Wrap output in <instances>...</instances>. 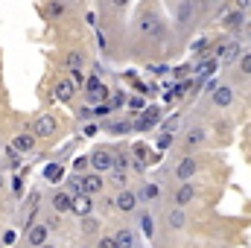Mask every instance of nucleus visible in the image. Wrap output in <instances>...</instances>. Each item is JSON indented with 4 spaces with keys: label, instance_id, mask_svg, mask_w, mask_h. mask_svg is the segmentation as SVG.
<instances>
[{
    "label": "nucleus",
    "instance_id": "obj_1",
    "mask_svg": "<svg viewBox=\"0 0 251 248\" xmlns=\"http://www.w3.org/2000/svg\"><path fill=\"white\" fill-rule=\"evenodd\" d=\"M85 91H88V102H105V99H108V88H105L97 76H91V79L85 82Z\"/></svg>",
    "mask_w": 251,
    "mask_h": 248
},
{
    "label": "nucleus",
    "instance_id": "obj_2",
    "mask_svg": "<svg viewBox=\"0 0 251 248\" xmlns=\"http://www.w3.org/2000/svg\"><path fill=\"white\" fill-rule=\"evenodd\" d=\"M91 167H94L97 173L114 170V155H111L108 149H94V155H91Z\"/></svg>",
    "mask_w": 251,
    "mask_h": 248
},
{
    "label": "nucleus",
    "instance_id": "obj_3",
    "mask_svg": "<svg viewBox=\"0 0 251 248\" xmlns=\"http://www.w3.org/2000/svg\"><path fill=\"white\" fill-rule=\"evenodd\" d=\"M193 18H196V0H181V3H178V12H176V21H178L181 26H190Z\"/></svg>",
    "mask_w": 251,
    "mask_h": 248
},
{
    "label": "nucleus",
    "instance_id": "obj_4",
    "mask_svg": "<svg viewBox=\"0 0 251 248\" xmlns=\"http://www.w3.org/2000/svg\"><path fill=\"white\" fill-rule=\"evenodd\" d=\"M91 210H94V198L88 196V193H79V196H73V213L76 216H91Z\"/></svg>",
    "mask_w": 251,
    "mask_h": 248
},
{
    "label": "nucleus",
    "instance_id": "obj_5",
    "mask_svg": "<svg viewBox=\"0 0 251 248\" xmlns=\"http://www.w3.org/2000/svg\"><path fill=\"white\" fill-rule=\"evenodd\" d=\"M56 117H50V114H44V117H38L35 120V137H50V134H56Z\"/></svg>",
    "mask_w": 251,
    "mask_h": 248
},
{
    "label": "nucleus",
    "instance_id": "obj_6",
    "mask_svg": "<svg viewBox=\"0 0 251 248\" xmlns=\"http://www.w3.org/2000/svg\"><path fill=\"white\" fill-rule=\"evenodd\" d=\"M210 97H213V105H216V108H228V105L234 102V91H231L228 85H219Z\"/></svg>",
    "mask_w": 251,
    "mask_h": 248
},
{
    "label": "nucleus",
    "instance_id": "obj_7",
    "mask_svg": "<svg viewBox=\"0 0 251 248\" xmlns=\"http://www.w3.org/2000/svg\"><path fill=\"white\" fill-rule=\"evenodd\" d=\"M134 207H137V193H131V190H120V193H117V210L131 213Z\"/></svg>",
    "mask_w": 251,
    "mask_h": 248
},
{
    "label": "nucleus",
    "instance_id": "obj_8",
    "mask_svg": "<svg viewBox=\"0 0 251 248\" xmlns=\"http://www.w3.org/2000/svg\"><path fill=\"white\" fill-rule=\"evenodd\" d=\"M196 170H199V164H196V161L187 155V158H181V161H178V167H176V175H178L181 181H190V178L196 175Z\"/></svg>",
    "mask_w": 251,
    "mask_h": 248
},
{
    "label": "nucleus",
    "instance_id": "obj_9",
    "mask_svg": "<svg viewBox=\"0 0 251 248\" xmlns=\"http://www.w3.org/2000/svg\"><path fill=\"white\" fill-rule=\"evenodd\" d=\"M193 198H196V187H193V181H181V187L176 190V204L184 207V204H190Z\"/></svg>",
    "mask_w": 251,
    "mask_h": 248
},
{
    "label": "nucleus",
    "instance_id": "obj_10",
    "mask_svg": "<svg viewBox=\"0 0 251 248\" xmlns=\"http://www.w3.org/2000/svg\"><path fill=\"white\" fill-rule=\"evenodd\" d=\"M47 225H32L29 231H26V240H29V246H35V248H41L44 243H47Z\"/></svg>",
    "mask_w": 251,
    "mask_h": 248
},
{
    "label": "nucleus",
    "instance_id": "obj_11",
    "mask_svg": "<svg viewBox=\"0 0 251 248\" xmlns=\"http://www.w3.org/2000/svg\"><path fill=\"white\" fill-rule=\"evenodd\" d=\"M12 146H15L18 152H32V149H35V134H29V131H21V134L12 140Z\"/></svg>",
    "mask_w": 251,
    "mask_h": 248
},
{
    "label": "nucleus",
    "instance_id": "obj_12",
    "mask_svg": "<svg viewBox=\"0 0 251 248\" xmlns=\"http://www.w3.org/2000/svg\"><path fill=\"white\" fill-rule=\"evenodd\" d=\"M243 24H246V15H243V9H237V12H228V15H225V29H231V32H240V29H243Z\"/></svg>",
    "mask_w": 251,
    "mask_h": 248
},
{
    "label": "nucleus",
    "instance_id": "obj_13",
    "mask_svg": "<svg viewBox=\"0 0 251 248\" xmlns=\"http://www.w3.org/2000/svg\"><path fill=\"white\" fill-rule=\"evenodd\" d=\"M100 190H102V175H100V173H94V175H85V178H82V193L94 196V193H100Z\"/></svg>",
    "mask_w": 251,
    "mask_h": 248
},
{
    "label": "nucleus",
    "instance_id": "obj_14",
    "mask_svg": "<svg viewBox=\"0 0 251 248\" xmlns=\"http://www.w3.org/2000/svg\"><path fill=\"white\" fill-rule=\"evenodd\" d=\"M53 207L59 213H73V196L70 193H56L53 196Z\"/></svg>",
    "mask_w": 251,
    "mask_h": 248
},
{
    "label": "nucleus",
    "instance_id": "obj_15",
    "mask_svg": "<svg viewBox=\"0 0 251 248\" xmlns=\"http://www.w3.org/2000/svg\"><path fill=\"white\" fill-rule=\"evenodd\" d=\"M56 97H59L62 102H70V99L76 97V85H73L70 79H62V82L56 85Z\"/></svg>",
    "mask_w": 251,
    "mask_h": 248
},
{
    "label": "nucleus",
    "instance_id": "obj_16",
    "mask_svg": "<svg viewBox=\"0 0 251 248\" xmlns=\"http://www.w3.org/2000/svg\"><path fill=\"white\" fill-rule=\"evenodd\" d=\"M201 143H204V128H199V125H196V128H190L187 134H184V146H187V149L201 146Z\"/></svg>",
    "mask_w": 251,
    "mask_h": 248
},
{
    "label": "nucleus",
    "instance_id": "obj_17",
    "mask_svg": "<svg viewBox=\"0 0 251 248\" xmlns=\"http://www.w3.org/2000/svg\"><path fill=\"white\" fill-rule=\"evenodd\" d=\"M114 240H117V246H120V248H134V243H137V240H134V234H131L128 228L117 231V234H114Z\"/></svg>",
    "mask_w": 251,
    "mask_h": 248
},
{
    "label": "nucleus",
    "instance_id": "obj_18",
    "mask_svg": "<svg viewBox=\"0 0 251 248\" xmlns=\"http://www.w3.org/2000/svg\"><path fill=\"white\" fill-rule=\"evenodd\" d=\"M170 225H173V228H184V225H187V213H184L181 207H176V210L170 213Z\"/></svg>",
    "mask_w": 251,
    "mask_h": 248
},
{
    "label": "nucleus",
    "instance_id": "obj_19",
    "mask_svg": "<svg viewBox=\"0 0 251 248\" xmlns=\"http://www.w3.org/2000/svg\"><path fill=\"white\" fill-rule=\"evenodd\" d=\"M155 123H158V114H155V111H146V117H140V120L134 123V128L143 131V128H149V125H155Z\"/></svg>",
    "mask_w": 251,
    "mask_h": 248
},
{
    "label": "nucleus",
    "instance_id": "obj_20",
    "mask_svg": "<svg viewBox=\"0 0 251 248\" xmlns=\"http://www.w3.org/2000/svg\"><path fill=\"white\" fill-rule=\"evenodd\" d=\"M64 64H67L70 70L82 67V53H79V50H70V53H67V59H64Z\"/></svg>",
    "mask_w": 251,
    "mask_h": 248
},
{
    "label": "nucleus",
    "instance_id": "obj_21",
    "mask_svg": "<svg viewBox=\"0 0 251 248\" xmlns=\"http://www.w3.org/2000/svg\"><path fill=\"white\" fill-rule=\"evenodd\" d=\"M140 32H158V21L149 15V18H140Z\"/></svg>",
    "mask_w": 251,
    "mask_h": 248
},
{
    "label": "nucleus",
    "instance_id": "obj_22",
    "mask_svg": "<svg viewBox=\"0 0 251 248\" xmlns=\"http://www.w3.org/2000/svg\"><path fill=\"white\" fill-rule=\"evenodd\" d=\"M44 178H50V181H59V178H62V167H59V164H50V167L44 170Z\"/></svg>",
    "mask_w": 251,
    "mask_h": 248
},
{
    "label": "nucleus",
    "instance_id": "obj_23",
    "mask_svg": "<svg viewBox=\"0 0 251 248\" xmlns=\"http://www.w3.org/2000/svg\"><path fill=\"white\" fill-rule=\"evenodd\" d=\"M97 228H100V222H97L94 216H85V219H82V231H85V234H97Z\"/></svg>",
    "mask_w": 251,
    "mask_h": 248
},
{
    "label": "nucleus",
    "instance_id": "obj_24",
    "mask_svg": "<svg viewBox=\"0 0 251 248\" xmlns=\"http://www.w3.org/2000/svg\"><path fill=\"white\" fill-rule=\"evenodd\" d=\"M158 193H161V190H158V184H146L140 193H137V198H155Z\"/></svg>",
    "mask_w": 251,
    "mask_h": 248
},
{
    "label": "nucleus",
    "instance_id": "obj_25",
    "mask_svg": "<svg viewBox=\"0 0 251 248\" xmlns=\"http://www.w3.org/2000/svg\"><path fill=\"white\" fill-rule=\"evenodd\" d=\"M173 146V131H161V137H158V149H170Z\"/></svg>",
    "mask_w": 251,
    "mask_h": 248
},
{
    "label": "nucleus",
    "instance_id": "obj_26",
    "mask_svg": "<svg viewBox=\"0 0 251 248\" xmlns=\"http://www.w3.org/2000/svg\"><path fill=\"white\" fill-rule=\"evenodd\" d=\"M240 73L251 76V53H243V56H240Z\"/></svg>",
    "mask_w": 251,
    "mask_h": 248
},
{
    "label": "nucleus",
    "instance_id": "obj_27",
    "mask_svg": "<svg viewBox=\"0 0 251 248\" xmlns=\"http://www.w3.org/2000/svg\"><path fill=\"white\" fill-rule=\"evenodd\" d=\"M67 187H70V196H79L82 193V178H70Z\"/></svg>",
    "mask_w": 251,
    "mask_h": 248
},
{
    "label": "nucleus",
    "instance_id": "obj_28",
    "mask_svg": "<svg viewBox=\"0 0 251 248\" xmlns=\"http://www.w3.org/2000/svg\"><path fill=\"white\" fill-rule=\"evenodd\" d=\"M128 167V155H114V170H126Z\"/></svg>",
    "mask_w": 251,
    "mask_h": 248
},
{
    "label": "nucleus",
    "instance_id": "obj_29",
    "mask_svg": "<svg viewBox=\"0 0 251 248\" xmlns=\"http://www.w3.org/2000/svg\"><path fill=\"white\" fill-rule=\"evenodd\" d=\"M70 82L73 85H85V76H82V70L76 67V70H70Z\"/></svg>",
    "mask_w": 251,
    "mask_h": 248
},
{
    "label": "nucleus",
    "instance_id": "obj_30",
    "mask_svg": "<svg viewBox=\"0 0 251 248\" xmlns=\"http://www.w3.org/2000/svg\"><path fill=\"white\" fill-rule=\"evenodd\" d=\"M134 158H137L140 164H143V161L149 158V152H146V146H143V143H140V146H134Z\"/></svg>",
    "mask_w": 251,
    "mask_h": 248
},
{
    "label": "nucleus",
    "instance_id": "obj_31",
    "mask_svg": "<svg viewBox=\"0 0 251 248\" xmlns=\"http://www.w3.org/2000/svg\"><path fill=\"white\" fill-rule=\"evenodd\" d=\"M97 248H120V246H117V240H114V237H102Z\"/></svg>",
    "mask_w": 251,
    "mask_h": 248
},
{
    "label": "nucleus",
    "instance_id": "obj_32",
    "mask_svg": "<svg viewBox=\"0 0 251 248\" xmlns=\"http://www.w3.org/2000/svg\"><path fill=\"white\" fill-rule=\"evenodd\" d=\"M111 181H114V184H123V181H126V170H114Z\"/></svg>",
    "mask_w": 251,
    "mask_h": 248
},
{
    "label": "nucleus",
    "instance_id": "obj_33",
    "mask_svg": "<svg viewBox=\"0 0 251 248\" xmlns=\"http://www.w3.org/2000/svg\"><path fill=\"white\" fill-rule=\"evenodd\" d=\"M88 164H91V158H76V161H73V170H85Z\"/></svg>",
    "mask_w": 251,
    "mask_h": 248
},
{
    "label": "nucleus",
    "instance_id": "obj_34",
    "mask_svg": "<svg viewBox=\"0 0 251 248\" xmlns=\"http://www.w3.org/2000/svg\"><path fill=\"white\" fill-rule=\"evenodd\" d=\"M210 70H216V62H204L201 67H199V73L204 76V73H210Z\"/></svg>",
    "mask_w": 251,
    "mask_h": 248
},
{
    "label": "nucleus",
    "instance_id": "obj_35",
    "mask_svg": "<svg viewBox=\"0 0 251 248\" xmlns=\"http://www.w3.org/2000/svg\"><path fill=\"white\" fill-rule=\"evenodd\" d=\"M140 225H143V231H146V234H152V219H149V216H143V219H140Z\"/></svg>",
    "mask_w": 251,
    "mask_h": 248
},
{
    "label": "nucleus",
    "instance_id": "obj_36",
    "mask_svg": "<svg viewBox=\"0 0 251 248\" xmlns=\"http://www.w3.org/2000/svg\"><path fill=\"white\" fill-rule=\"evenodd\" d=\"M128 128H131L128 123H111V131H128Z\"/></svg>",
    "mask_w": 251,
    "mask_h": 248
},
{
    "label": "nucleus",
    "instance_id": "obj_37",
    "mask_svg": "<svg viewBox=\"0 0 251 248\" xmlns=\"http://www.w3.org/2000/svg\"><path fill=\"white\" fill-rule=\"evenodd\" d=\"M128 105H131V108H143V99H140V97H131Z\"/></svg>",
    "mask_w": 251,
    "mask_h": 248
},
{
    "label": "nucleus",
    "instance_id": "obj_38",
    "mask_svg": "<svg viewBox=\"0 0 251 248\" xmlns=\"http://www.w3.org/2000/svg\"><path fill=\"white\" fill-rule=\"evenodd\" d=\"M152 73H155V76H164V73H167V67H164V64H155V67H152Z\"/></svg>",
    "mask_w": 251,
    "mask_h": 248
},
{
    "label": "nucleus",
    "instance_id": "obj_39",
    "mask_svg": "<svg viewBox=\"0 0 251 248\" xmlns=\"http://www.w3.org/2000/svg\"><path fill=\"white\" fill-rule=\"evenodd\" d=\"M176 123H178V117H170V120H167V125H164V128H167V131H173V128H176Z\"/></svg>",
    "mask_w": 251,
    "mask_h": 248
},
{
    "label": "nucleus",
    "instance_id": "obj_40",
    "mask_svg": "<svg viewBox=\"0 0 251 248\" xmlns=\"http://www.w3.org/2000/svg\"><path fill=\"white\" fill-rule=\"evenodd\" d=\"M111 3H114V6H126V3H128V0H111Z\"/></svg>",
    "mask_w": 251,
    "mask_h": 248
},
{
    "label": "nucleus",
    "instance_id": "obj_41",
    "mask_svg": "<svg viewBox=\"0 0 251 248\" xmlns=\"http://www.w3.org/2000/svg\"><path fill=\"white\" fill-rule=\"evenodd\" d=\"M204 3H210V6H216V3H222V0H204Z\"/></svg>",
    "mask_w": 251,
    "mask_h": 248
},
{
    "label": "nucleus",
    "instance_id": "obj_42",
    "mask_svg": "<svg viewBox=\"0 0 251 248\" xmlns=\"http://www.w3.org/2000/svg\"><path fill=\"white\" fill-rule=\"evenodd\" d=\"M41 248H53V246H47V243H44V246H41Z\"/></svg>",
    "mask_w": 251,
    "mask_h": 248
},
{
    "label": "nucleus",
    "instance_id": "obj_43",
    "mask_svg": "<svg viewBox=\"0 0 251 248\" xmlns=\"http://www.w3.org/2000/svg\"><path fill=\"white\" fill-rule=\"evenodd\" d=\"M0 187H3V175H0Z\"/></svg>",
    "mask_w": 251,
    "mask_h": 248
},
{
    "label": "nucleus",
    "instance_id": "obj_44",
    "mask_svg": "<svg viewBox=\"0 0 251 248\" xmlns=\"http://www.w3.org/2000/svg\"><path fill=\"white\" fill-rule=\"evenodd\" d=\"M249 38H251V29H249Z\"/></svg>",
    "mask_w": 251,
    "mask_h": 248
},
{
    "label": "nucleus",
    "instance_id": "obj_45",
    "mask_svg": "<svg viewBox=\"0 0 251 248\" xmlns=\"http://www.w3.org/2000/svg\"><path fill=\"white\" fill-rule=\"evenodd\" d=\"M85 248H88V246H85Z\"/></svg>",
    "mask_w": 251,
    "mask_h": 248
}]
</instances>
